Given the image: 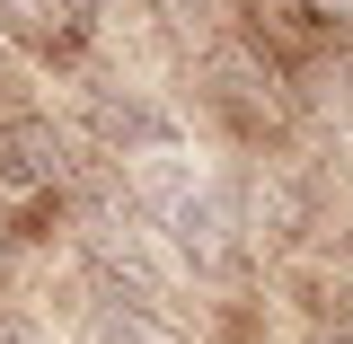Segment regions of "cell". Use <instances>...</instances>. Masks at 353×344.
<instances>
[{
	"mask_svg": "<svg viewBox=\"0 0 353 344\" xmlns=\"http://www.w3.org/2000/svg\"><path fill=\"white\" fill-rule=\"evenodd\" d=\"M9 88H18V80H9V62H0V97H9Z\"/></svg>",
	"mask_w": 353,
	"mask_h": 344,
	"instance_id": "9",
	"label": "cell"
},
{
	"mask_svg": "<svg viewBox=\"0 0 353 344\" xmlns=\"http://www.w3.org/2000/svg\"><path fill=\"white\" fill-rule=\"evenodd\" d=\"M309 18H318L327 44H353V0H309Z\"/></svg>",
	"mask_w": 353,
	"mask_h": 344,
	"instance_id": "7",
	"label": "cell"
},
{
	"mask_svg": "<svg viewBox=\"0 0 353 344\" xmlns=\"http://www.w3.org/2000/svg\"><path fill=\"white\" fill-rule=\"evenodd\" d=\"M203 80H212V106H221L239 132H274L283 115H292V97H283V80H274V62H256L248 44H221L212 62H203Z\"/></svg>",
	"mask_w": 353,
	"mask_h": 344,
	"instance_id": "1",
	"label": "cell"
},
{
	"mask_svg": "<svg viewBox=\"0 0 353 344\" xmlns=\"http://www.w3.org/2000/svg\"><path fill=\"white\" fill-rule=\"evenodd\" d=\"M256 230H265V239H301V194H292L283 176L256 185Z\"/></svg>",
	"mask_w": 353,
	"mask_h": 344,
	"instance_id": "5",
	"label": "cell"
},
{
	"mask_svg": "<svg viewBox=\"0 0 353 344\" xmlns=\"http://www.w3.org/2000/svg\"><path fill=\"white\" fill-rule=\"evenodd\" d=\"M0 344H44V336L27 327V318H9V309H0Z\"/></svg>",
	"mask_w": 353,
	"mask_h": 344,
	"instance_id": "8",
	"label": "cell"
},
{
	"mask_svg": "<svg viewBox=\"0 0 353 344\" xmlns=\"http://www.w3.org/2000/svg\"><path fill=\"white\" fill-rule=\"evenodd\" d=\"M97 132H106L115 150H168L176 141V124L159 106H141V97H97Z\"/></svg>",
	"mask_w": 353,
	"mask_h": 344,
	"instance_id": "3",
	"label": "cell"
},
{
	"mask_svg": "<svg viewBox=\"0 0 353 344\" xmlns=\"http://www.w3.org/2000/svg\"><path fill=\"white\" fill-rule=\"evenodd\" d=\"M71 36V9L62 0H0V44H27V53H44V44Z\"/></svg>",
	"mask_w": 353,
	"mask_h": 344,
	"instance_id": "4",
	"label": "cell"
},
{
	"mask_svg": "<svg viewBox=\"0 0 353 344\" xmlns=\"http://www.w3.org/2000/svg\"><path fill=\"white\" fill-rule=\"evenodd\" d=\"M62 132L44 124V115H9L0 124V185L9 194H44V185H62Z\"/></svg>",
	"mask_w": 353,
	"mask_h": 344,
	"instance_id": "2",
	"label": "cell"
},
{
	"mask_svg": "<svg viewBox=\"0 0 353 344\" xmlns=\"http://www.w3.org/2000/svg\"><path fill=\"white\" fill-rule=\"evenodd\" d=\"M97 344H176L159 318H141V309H106L97 318Z\"/></svg>",
	"mask_w": 353,
	"mask_h": 344,
	"instance_id": "6",
	"label": "cell"
}]
</instances>
